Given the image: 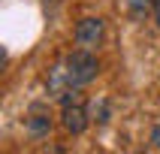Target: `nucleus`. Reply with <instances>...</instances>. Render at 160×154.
Masks as SVG:
<instances>
[{"label": "nucleus", "instance_id": "nucleus-1", "mask_svg": "<svg viewBox=\"0 0 160 154\" xmlns=\"http://www.w3.org/2000/svg\"><path fill=\"white\" fill-rule=\"evenodd\" d=\"M97 72H100L97 57H94L88 48H79V52L67 54V61H63L61 67H54L52 79H48V88H52L54 94H63L67 88H82V85L94 82Z\"/></svg>", "mask_w": 160, "mask_h": 154}, {"label": "nucleus", "instance_id": "nucleus-2", "mask_svg": "<svg viewBox=\"0 0 160 154\" xmlns=\"http://www.w3.org/2000/svg\"><path fill=\"white\" fill-rule=\"evenodd\" d=\"M76 45L79 48H97L100 45V39H103V21L100 18H82L79 24H76Z\"/></svg>", "mask_w": 160, "mask_h": 154}, {"label": "nucleus", "instance_id": "nucleus-3", "mask_svg": "<svg viewBox=\"0 0 160 154\" xmlns=\"http://www.w3.org/2000/svg\"><path fill=\"white\" fill-rule=\"evenodd\" d=\"M61 124H63V130H67V133H72V136L85 133V127H88V109L82 106L79 100H76V103H63Z\"/></svg>", "mask_w": 160, "mask_h": 154}, {"label": "nucleus", "instance_id": "nucleus-4", "mask_svg": "<svg viewBox=\"0 0 160 154\" xmlns=\"http://www.w3.org/2000/svg\"><path fill=\"white\" fill-rule=\"evenodd\" d=\"M27 130H30V136H45L52 130V112H48V106H42V103H33L30 106Z\"/></svg>", "mask_w": 160, "mask_h": 154}, {"label": "nucleus", "instance_id": "nucleus-5", "mask_svg": "<svg viewBox=\"0 0 160 154\" xmlns=\"http://www.w3.org/2000/svg\"><path fill=\"white\" fill-rule=\"evenodd\" d=\"M124 3H127L130 18H136V21H142L148 12H154V0H124Z\"/></svg>", "mask_w": 160, "mask_h": 154}, {"label": "nucleus", "instance_id": "nucleus-6", "mask_svg": "<svg viewBox=\"0 0 160 154\" xmlns=\"http://www.w3.org/2000/svg\"><path fill=\"white\" fill-rule=\"evenodd\" d=\"M151 145H154V148H160V124L154 127V133H151Z\"/></svg>", "mask_w": 160, "mask_h": 154}, {"label": "nucleus", "instance_id": "nucleus-7", "mask_svg": "<svg viewBox=\"0 0 160 154\" xmlns=\"http://www.w3.org/2000/svg\"><path fill=\"white\" fill-rule=\"evenodd\" d=\"M151 15H154V21H157V27H160V0H154V12Z\"/></svg>", "mask_w": 160, "mask_h": 154}]
</instances>
